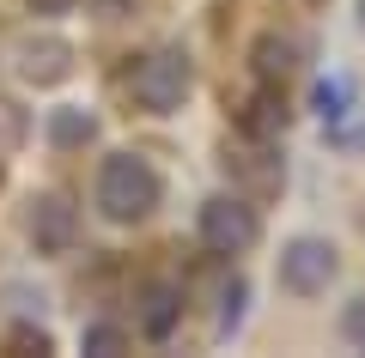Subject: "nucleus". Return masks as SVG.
Instances as JSON below:
<instances>
[{"instance_id":"nucleus-3","label":"nucleus","mask_w":365,"mask_h":358,"mask_svg":"<svg viewBox=\"0 0 365 358\" xmlns=\"http://www.w3.org/2000/svg\"><path fill=\"white\" fill-rule=\"evenodd\" d=\"M329 273H335V249L317 243V237H299V243L280 256V285H287V292H299V298L323 292Z\"/></svg>"},{"instance_id":"nucleus-6","label":"nucleus","mask_w":365,"mask_h":358,"mask_svg":"<svg viewBox=\"0 0 365 358\" xmlns=\"http://www.w3.org/2000/svg\"><path fill=\"white\" fill-rule=\"evenodd\" d=\"M359 25H365V0H359Z\"/></svg>"},{"instance_id":"nucleus-2","label":"nucleus","mask_w":365,"mask_h":358,"mask_svg":"<svg viewBox=\"0 0 365 358\" xmlns=\"http://www.w3.org/2000/svg\"><path fill=\"white\" fill-rule=\"evenodd\" d=\"M201 243L220 249V256H237V249L256 243V213L244 201H207L201 206Z\"/></svg>"},{"instance_id":"nucleus-5","label":"nucleus","mask_w":365,"mask_h":358,"mask_svg":"<svg viewBox=\"0 0 365 358\" xmlns=\"http://www.w3.org/2000/svg\"><path fill=\"white\" fill-rule=\"evenodd\" d=\"M341 334H347V340L365 352V298H353V304H347V316H341Z\"/></svg>"},{"instance_id":"nucleus-1","label":"nucleus","mask_w":365,"mask_h":358,"mask_svg":"<svg viewBox=\"0 0 365 358\" xmlns=\"http://www.w3.org/2000/svg\"><path fill=\"white\" fill-rule=\"evenodd\" d=\"M98 206H104L110 219H146L158 206V170L146 164V158L134 152H116L104 170H98Z\"/></svg>"},{"instance_id":"nucleus-4","label":"nucleus","mask_w":365,"mask_h":358,"mask_svg":"<svg viewBox=\"0 0 365 358\" xmlns=\"http://www.w3.org/2000/svg\"><path fill=\"white\" fill-rule=\"evenodd\" d=\"M182 85H189V67H182L177 55H153V61L134 67V98H140L146 110H170V103L182 98Z\"/></svg>"}]
</instances>
